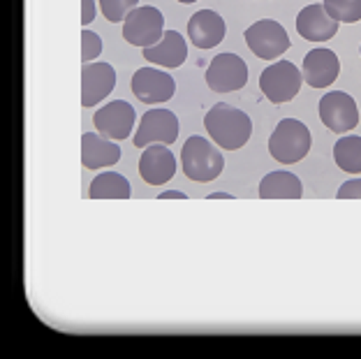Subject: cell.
Returning <instances> with one entry per match:
<instances>
[{"mask_svg": "<svg viewBox=\"0 0 361 359\" xmlns=\"http://www.w3.org/2000/svg\"><path fill=\"white\" fill-rule=\"evenodd\" d=\"M204 128H207L213 144L227 151H239L252 135V121L245 111L232 107L227 102H218L204 116Z\"/></svg>", "mask_w": 361, "mask_h": 359, "instance_id": "1", "label": "cell"}, {"mask_svg": "<svg viewBox=\"0 0 361 359\" xmlns=\"http://www.w3.org/2000/svg\"><path fill=\"white\" fill-rule=\"evenodd\" d=\"M225 167V158L216 146L204 137L192 135L180 149V169L183 174L197 183H211L218 178Z\"/></svg>", "mask_w": 361, "mask_h": 359, "instance_id": "2", "label": "cell"}, {"mask_svg": "<svg viewBox=\"0 0 361 359\" xmlns=\"http://www.w3.org/2000/svg\"><path fill=\"white\" fill-rule=\"evenodd\" d=\"M310 130L297 118H283L269 137V153L281 165H294L308 156L310 151Z\"/></svg>", "mask_w": 361, "mask_h": 359, "instance_id": "3", "label": "cell"}, {"mask_svg": "<svg viewBox=\"0 0 361 359\" xmlns=\"http://www.w3.org/2000/svg\"><path fill=\"white\" fill-rule=\"evenodd\" d=\"M165 35V16L158 7H135L123 21V37L133 47H153Z\"/></svg>", "mask_w": 361, "mask_h": 359, "instance_id": "4", "label": "cell"}, {"mask_svg": "<svg viewBox=\"0 0 361 359\" xmlns=\"http://www.w3.org/2000/svg\"><path fill=\"white\" fill-rule=\"evenodd\" d=\"M301 81L303 75L299 72V68L290 61H278L259 75V88L269 102L274 104H283L290 102L297 97V93L301 91Z\"/></svg>", "mask_w": 361, "mask_h": 359, "instance_id": "5", "label": "cell"}, {"mask_svg": "<svg viewBox=\"0 0 361 359\" xmlns=\"http://www.w3.org/2000/svg\"><path fill=\"white\" fill-rule=\"evenodd\" d=\"M243 37H245V44L250 47V51L255 54L257 59H264V61L278 59V56H283L287 49L292 47L287 30L274 19L255 21L243 32Z\"/></svg>", "mask_w": 361, "mask_h": 359, "instance_id": "6", "label": "cell"}, {"mask_svg": "<svg viewBox=\"0 0 361 359\" xmlns=\"http://www.w3.org/2000/svg\"><path fill=\"white\" fill-rule=\"evenodd\" d=\"M248 84V65L236 54H218L207 68V86L213 93H234Z\"/></svg>", "mask_w": 361, "mask_h": 359, "instance_id": "7", "label": "cell"}, {"mask_svg": "<svg viewBox=\"0 0 361 359\" xmlns=\"http://www.w3.org/2000/svg\"><path fill=\"white\" fill-rule=\"evenodd\" d=\"M319 118L336 135H345L350 130H355L359 123V109L355 97L343 91L324 93L322 100H319Z\"/></svg>", "mask_w": 361, "mask_h": 359, "instance_id": "8", "label": "cell"}, {"mask_svg": "<svg viewBox=\"0 0 361 359\" xmlns=\"http://www.w3.org/2000/svg\"><path fill=\"white\" fill-rule=\"evenodd\" d=\"M178 137V118L169 109H151L139 121V130L135 135L137 149H146L151 144H174Z\"/></svg>", "mask_w": 361, "mask_h": 359, "instance_id": "9", "label": "cell"}, {"mask_svg": "<svg viewBox=\"0 0 361 359\" xmlns=\"http://www.w3.org/2000/svg\"><path fill=\"white\" fill-rule=\"evenodd\" d=\"M135 121L137 114L133 104H128L126 100H114L95 111L93 126L106 140H128L135 130Z\"/></svg>", "mask_w": 361, "mask_h": 359, "instance_id": "10", "label": "cell"}, {"mask_svg": "<svg viewBox=\"0 0 361 359\" xmlns=\"http://www.w3.org/2000/svg\"><path fill=\"white\" fill-rule=\"evenodd\" d=\"M133 93L139 102L160 104L174 97L176 84L174 77L158 68H139L133 75Z\"/></svg>", "mask_w": 361, "mask_h": 359, "instance_id": "11", "label": "cell"}, {"mask_svg": "<svg viewBox=\"0 0 361 359\" xmlns=\"http://www.w3.org/2000/svg\"><path fill=\"white\" fill-rule=\"evenodd\" d=\"M116 86V72L109 63H84L81 70V104L95 107Z\"/></svg>", "mask_w": 361, "mask_h": 359, "instance_id": "12", "label": "cell"}, {"mask_svg": "<svg viewBox=\"0 0 361 359\" xmlns=\"http://www.w3.org/2000/svg\"><path fill=\"white\" fill-rule=\"evenodd\" d=\"M139 174L149 185H165L176 174V158L165 144L146 146L139 158Z\"/></svg>", "mask_w": 361, "mask_h": 359, "instance_id": "13", "label": "cell"}, {"mask_svg": "<svg viewBox=\"0 0 361 359\" xmlns=\"http://www.w3.org/2000/svg\"><path fill=\"white\" fill-rule=\"evenodd\" d=\"M341 61L331 49H313L303 56V68L301 75L306 79L308 86L313 88H326L338 79Z\"/></svg>", "mask_w": 361, "mask_h": 359, "instance_id": "14", "label": "cell"}, {"mask_svg": "<svg viewBox=\"0 0 361 359\" xmlns=\"http://www.w3.org/2000/svg\"><path fill=\"white\" fill-rule=\"evenodd\" d=\"M225 21L213 10H200L188 19V37L197 49H213L225 39Z\"/></svg>", "mask_w": 361, "mask_h": 359, "instance_id": "15", "label": "cell"}, {"mask_svg": "<svg viewBox=\"0 0 361 359\" xmlns=\"http://www.w3.org/2000/svg\"><path fill=\"white\" fill-rule=\"evenodd\" d=\"M297 30L303 39L310 42H326L338 32V21H334L322 3L303 7L297 16Z\"/></svg>", "mask_w": 361, "mask_h": 359, "instance_id": "16", "label": "cell"}, {"mask_svg": "<svg viewBox=\"0 0 361 359\" xmlns=\"http://www.w3.org/2000/svg\"><path fill=\"white\" fill-rule=\"evenodd\" d=\"M121 160V149L100 133H86L81 137V162L86 169L111 167Z\"/></svg>", "mask_w": 361, "mask_h": 359, "instance_id": "17", "label": "cell"}, {"mask_svg": "<svg viewBox=\"0 0 361 359\" xmlns=\"http://www.w3.org/2000/svg\"><path fill=\"white\" fill-rule=\"evenodd\" d=\"M144 59L160 68H180L188 59L185 39L176 30H165L158 44L144 49Z\"/></svg>", "mask_w": 361, "mask_h": 359, "instance_id": "18", "label": "cell"}, {"mask_svg": "<svg viewBox=\"0 0 361 359\" xmlns=\"http://www.w3.org/2000/svg\"><path fill=\"white\" fill-rule=\"evenodd\" d=\"M259 197L262 200H301L303 185L299 181V176L278 169V172H271L262 178Z\"/></svg>", "mask_w": 361, "mask_h": 359, "instance_id": "19", "label": "cell"}, {"mask_svg": "<svg viewBox=\"0 0 361 359\" xmlns=\"http://www.w3.org/2000/svg\"><path fill=\"white\" fill-rule=\"evenodd\" d=\"M88 195L90 200H128L133 190H130L126 176H121L118 172H102L93 178Z\"/></svg>", "mask_w": 361, "mask_h": 359, "instance_id": "20", "label": "cell"}, {"mask_svg": "<svg viewBox=\"0 0 361 359\" xmlns=\"http://www.w3.org/2000/svg\"><path fill=\"white\" fill-rule=\"evenodd\" d=\"M334 160L343 172L361 174V137L343 135L334 146Z\"/></svg>", "mask_w": 361, "mask_h": 359, "instance_id": "21", "label": "cell"}, {"mask_svg": "<svg viewBox=\"0 0 361 359\" xmlns=\"http://www.w3.org/2000/svg\"><path fill=\"white\" fill-rule=\"evenodd\" d=\"M324 10L338 23L361 21V0H322Z\"/></svg>", "mask_w": 361, "mask_h": 359, "instance_id": "22", "label": "cell"}, {"mask_svg": "<svg viewBox=\"0 0 361 359\" xmlns=\"http://www.w3.org/2000/svg\"><path fill=\"white\" fill-rule=\"evenodd\" d=\"M100 3L102 16L111 23H121L126 21V16L137 7L139 0H97Z\"/></svg>", "mask_w": 361, "mask_h": 359, "instance_id": "23", "label": "cell"}, {"mask_svg": "<svg viewBox=\"0 0 361 359\" xmlns=\"http://www.w3.org/2000/svg\"><path fill=\"white\" fill-rule=\"evenodd\" d=\"M100 54H102V39L93 30L81 32V61L93 63Z\"/></svg>", "mask_w": 361, "mask_h": 359, "instance_id": "24", "label": "cell"}, {"mask_svg": "<svg viewBox=\"0 0 361 359\" xmlns=\"http://www.w3.org/2000/svg\"><path fill=\"white\" fill-rule=\"evenodd\" d=\"M336 197L338 200H361V178H350V181H345L338 188Z\"/></svg>", "mask_w": 361, "mask_h": 359, "instance_id": "25", "label": "cell"}, {"mask_svg": "<svg viewBox=\"0 0 361 359\" xmlns=\"http://www.w3.org/2000/svg\"><path fill=\"white\" fill-rule=\"evenodd\" d=\"M90 21H95V0H81V23L88 26Z\"/></svg>", "mask_w": 361, "mask_h": 359, "instance_id": "26", "label": "cell"}, {"mask_svg": "<svg viewBox=\"0 0 361 359\" xmlns=\"http://www.w3.org/2000/svg\"><path fill=\"white\" fill-rule=\"evenodd\" d=\"M185 200V193H180V190H165V193H160V200Z\"/></svg>", "mask_w": 361, "mask_h": 359, "instance_id": "27", "label": "cell"}, {"mask_svg": "<svg viewBox=\"0 0 361 359\" xmlns=\"http://www.w3.org/2000/svg\"><path fill=\"white\" fill-rule=\"evenodd\" d=\"M209 200H232V195L229 193H211Z\"/></svg>", "mask_w": 361, "mask_h": 359, "instance_id": "28", "label": "cell"}, {"mask_svg": "<svg viewBox=\"0 0 361 359\" xmlns=\"http://www.w3.org/2000/svg\"><path fill=\"white\" fill-rule=\"evenodd\" d=\"M178 3H183V5H190V3H197V0H178Z\"/></svg>", "mask_w": 361, "mask_h": 359, "instance_id": "29", "label": "cell"}]
</instances>
